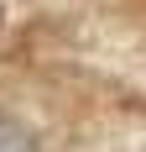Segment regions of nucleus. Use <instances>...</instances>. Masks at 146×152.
I'll use <instances>...</instances> for the list:
<instances>
[{
  "label": "nucleus",
  "instance_id": "f257e3e1",
  "mask_svg": "<svg viewBox=\"0 0 146 152\" xmlns=\"http://www.w3.org/2000/svg\"><path fill=\"white\" fill-rule=\"evenodd\" d=\"M0 152H37V142H31V131L21 121L0 115Z\"/></svg>",
  "mask_w": 146,
  "mask_h": 152
}]
</instances>
